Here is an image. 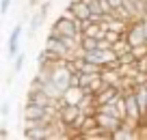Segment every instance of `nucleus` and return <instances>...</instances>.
<instances>
[{"instance_id":"obj_1","label":"nucleus","mask_w":147,"mask_h":140,"mask_svg":"<svg viewBox=\"0 0 147 140\" xmlns=\"http://www.w3.org/2000/svg\"><path fill=\"white\" fill-rule=\"evenodd\" d=\"M48 35L52 37H63V35H69V37H82V19H71L69 15H59L52 24L50 32Z\"/></svg>"},{"instance_id":"obj_2","label":"nucleus","mask_w":147,"mask_h":140,"mask_svg":"<svg viewBox=\"0 0 147 140\" xmlns=\"http://www.w3.org/2000/svg\"><path fill=\"white\" fill-rule=\"evenodd\" d=\"M52 0H43L39 7H35V13L30 15V24H28V37H35L37 28H41L43 22L48 19V9H50Z\"/></svg>"},{"instance_id":"obj_3","label":"nucleus","mask_w":147,"mask_h":140,"mask_svg":"<svg viewBox=\"0 0 147 140\" xmlns=\"http://www.w3.org/2000/svg\"><path fill=\"white\" fill-rule=\"evenodd\" d=\"M128 43L132 45H143L147 43V37H145V28H143V17H134L130 22V28H128V35H125Z\"/></svg>"},{"instance_id":"obj_4","label":"nucleus","mask_w":147,"mask_h":140,"mask_svg":"<svg viewBox=\"0 0 147 140\" xmlns=\"http://www.w3.org/2000/svg\"><path fill=\"white\" fill-rule=\"evenodd\" d=\"M48 117V108L39 104H24L22 110V119L24 121H43Z\"/></svg>"},{"instance_id":"obj_5","label":"nucleus","mask_w":147,"mask_h":140,"mask_svg":"<svg viewBox=\"0 0 147 140\" xmlns=\"http://www.w3.org/2000/svg\"><path fill=\"white\" fill-rule=\"evenodd\" d=\"M82 112V110H80V106H74V104H65L63 108L59 110V121L63 123L65 127H71L74 123H76V119H78V114Z\"/></svg>"},{"instance_id":"obj_6","label":"nucleus","mask_w":147,"mask_h":140,"mask_svg":"<svg viewBox=\"0 0 147 140\" xmlns=\"http://www.w3.org/2000/svg\"><path fill=\"white\" fill-rule=\"evenodd\" d=\"M22 35H24V26L22 24H15V28L9 35V48H7L9 58H15V56L20 54V39H22Z\"/></svg>"},{"instance_id":"obj_7","label":"nucleus","mask_w":147,"mask_h":140,"mask_svg":"<svg viewBox=\"0 0 147 140\" xmlns=\"http://www.w3.org/2000/svg\"><path fill=\"white\" fill-rule=\"evenodd\" d=\"M65 9L71 11L78 19H89L91 17V7H89L87 2H82V0H69V5L65 7Z\"/></svg>"},{"instance_id":"obj_8","label":"nucleus","mask_w":147,"mask_h":140,"mask_svg":"<svg viewBox=\"0 0 147 140\" xmlns=\"http://www.w3.org/2000/svg\"><path fill=\"white\" fill-rule=\"evenodd\" d=\"M61 56L56 54L54 50H50V48H43L41 54L37 56V67H54L56 63H61Z\"/></svg>"},{"instance_id":"obj_9","label":"nucleus","mask_w":147,"mask_h":140,"mask_svg":"<svg viewBox=\"0 0 147 140\" xmlns=\"http://www.w3.org/2000/svg\"><path fill=\"white\" fill-rule=\"evenodd\" d=\"M82 97H84V88L82 86H69V88L63 93L65 104H74V106H78L80 101H82Z\"/></svg>"},{"instance_id":"obj_10","label":"nucleus","mask_w":147,"mask_h":140,"mask_svg":"<svg viewBox=\"0 0 147 140\" xmlns=\"http://www.w3.org/2000/svg\"><path fill=\"white\" fill-rule=\"evenodd\" d=\"M91 50H100V39L82 32V37H80V52H91Z\"/></svg>"},{"instance_id":"obj_11","label":"nucleus","mask_w":147,"mask_h":140,"mask_svg":"<svg viewBox=\"0 0 147 140\" xmlns=\"http://www.w3.org/2000/svg\"><path fill=\"white\" fill-rule=\"evenodd\" d=\"M113 50H115V54L119 56H123V54H128V52H132V45L128 43V39H119L117 43H113Z\"/></svg>"},{"instance_id":"obj_12","label":"nucleus","mask_w":147,"mask_h":140,"mask_svg":"<svg viewBox=\"0 0 147 140\" xmlns=\"http://www.w3.org/2000/svg\"><path fill=\"white\" fill-rule=\"evenodd\" d=\"M24 60H26V54H24V52H20V54L13 58V73H20V71L24 69Z\"/></svg>"},{"instance_id":"obj_13","label":"nucleus","mask_w":147,"mask_h":140,"mask_svg":"<svg viewBox=\"0 0 147 140\" xmlns=\"http://www.w3.org/2000/svg\"><path fill=\"white\" fill-rule=\"evenodd\" d=\"M134 69H136V73H141V76H147V56H141V58H136V65H134Z\"/></svg>"},{"instance_id":"obj_14","label":"nucleus","mask_w":147,"mask_h":140,"mask_svg":"<svg viewBox=\"0 0 147 140\" xmlns=\"http://www.w3.org/2000/svg\"><path fill=\"white\" fill-rule=\"evenodd\" d=\"M132 52H134V56H136V58H141V56H147V43H143V45H134Z\"/></svg>"},{"instance_id":"obj_15","label":"nucleus","mask_w":147,"mask_h":140,"mask_svg":"<svg viewBox=\"0 0 147 140\" xmlns=\"http://www.w3.org/2000/svg\"><path fill=\"white\" fill-rule=\"evenodd\" d=\"M11 5H13V0H0V13H9Z\"/></svg>"},{"instance_id":"obj_16","label":"nucleus","mask_w":147,"mask_h":140,"mask_svg":"<svg viewBox=\"0 0 147 140\" xmlns=\"http://www.w3.org/2000/svg\"><path fill=\"white\" fill-rule=\"evenodd\" d=\"M0 112H2V117H7V114H9V104H7V101L0 106Z\"/></svg>"},{"instance_id":"obj_17","label":"nucleus","mask_w":147,"mask_h":140,"mask_svg":"<svg viewBox=\"0 0 147 140\" xmlns=\"http://www.w3.org/2000/svg\"><path fill=\"white\" fill-rule=\"evenodd\" d=\"M0 138H2V140L9 138V129H7V127H0Z\"/></svg>"},{"instance_id":"obj_18","label":"nucleus","mask_w":147,"mask_h":140,"mask_svg":"<svg viewBox=\"0 0 147 140\" xmlns=\"http://www.w3.org/2000/svg\"><path fill=\"white\" fill-rule=\"evenodd\" d=\"M82 2H87V5H91V2H93V0H82Z\"/></svg>"},{"instance_id":"obj_19","label":"nucleus","mask_w":147,"mask_h":140,"mask_svg":"<svg viewBox=\"0 0 147 140\" xmlns=\"http://www.w3.org/2000/svg\"><path fill=\"white\" fill-rule=\"evenodd\" d=\"M145 5H147V0H145Z\"/></svg>"}]
</instances>
